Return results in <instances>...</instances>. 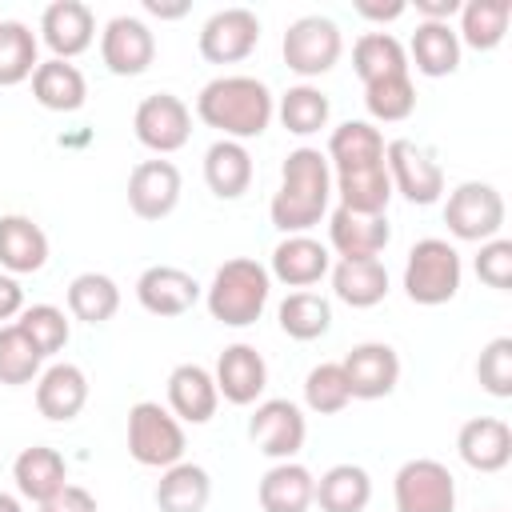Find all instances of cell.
<instances>
[{
  "instance_id": "6da1fadb",
  "label": "cell",
  "mask_w": 512,
  "mask_h": 512,
  "mask_svg": "<svg viewBox=\"0 0 512 512\" xmlns=\"http://www.w3.org/2000/svg\"><path fill=\"white\" fill-rule=\"evenodd\" d=\"M332 168L320 148H292L280 168V188L272 192L268 216L284 236H300L328 216Z\"/></svg>"
},
{
  "instance_id": "7a4b0ae2",
  "label": "cell",
  "mask_w": 512,
  "mask_h": 512,
  "mask_svg": "<svg viewBox=\"0 0 512 512\" xmlns=\"http://www.w3.org/2000/svg\"><path fill=\"white\" fill-rule=\"evenodd\" d=\"M196 116L220 132V140H252L276 116V96L256 76H216L196 96Z\"/></svg>"
},
{
  "instance_id": "3957f363",
  "label": "cell",
  "mask_w": 512,
  "mask_h": 512,
  "mask_svg": "<svg viewBox=\"0 0 512 512\" xmlns=\"http://www.w3.org/2000/svg\"><path fill=\"white\" fill-rule=\"evenodd\" d=\"M272 296V276L260 260L236 256L224 260L212 276V284L204 288V304L212 312V320L228 324V328H248L260 320L264 304Z\"/></svg>"
},
{
  "instance_id": "277c9868",
  "label": "cell",
  "mask_w": 512,
  "mask_h": 512,
  "mask_svg": "<svg viewBox=\"0 0 512 512\" xmlns=\"http://www.w3.org/2000/svg\"><path fill=\"white\" fill-rule=\"evenodd\" d=\"M460 276H464L460 252L448 240L424 236V240H416L408 248V260H404V292H408L412 304H424V308L448 304L460 292Z\"/></svg>"
},
{
  "instance_id": "5b68a950",
  "label": "cell",
  "mask_w": 512,
  "mask_h": 512,
  "mask_svg": "<svg viewBox=\"0 0 512 512\" xmlns=\"http://www.w3.org/2000/svg\"><path fill=\"white\" fill-rule=\"evenodd\" d=\"M128 452L144 468H172L184 460V428L156 400H140L128 408Z\"/></svg>"
},
{
  "instance_id": "8992f818",
  "label": "cell",
  "mask_w": 512,
  "mask_h": 512,
  "mask_svg": "<svg viewBox=\"0 0 512 512\" xmlns=\"http://www.w3.org/2000/svg\"><path fill=\"white\" fill-rule=\"evenodd\" d=\"M444 224L456 240L484 244V240L500 236V228H504V196L484 180H464L448 192Z\"/></svg>"
},
{
  "instance_id": "52a82bcc",
  "label": "cell",
  "mask_w": 512,
  "mask_h": 512,
  "mask_svg": "<svg viewBox=\"0 0 512 512\" xmlns=\"http://www.w3.org/2000/svg\"><path fill=\"white\" fill-rule=\"evenodd\" d=\"M280 52L296 76L312 80V76H324L336 68V60L344 52V36H340L336 20H328V16H300L288 24Z\"/></svg>"
},
{
  "instance_id": "ba28073f",
  "label": "cell",
  "mask_w": 512,
  "mask_h": 512,
  "mask_svg": "<svg viewBox=\"0 0 512 512\" xmlns=\"http://www.w3.org/2000/svg\"><path fill=\"white\" fill-rule=\"evenodd\" d=\"M392 500L396 512H456V480L440 460L416 456L396 468Z\"/></svg>"
},
{
  "instance_id": "9c48e42d",
  "label": "cell",
  "mask_w": 512,
  "mask_h": 512,
  "mask_svg": "<svg viewBox=\"0 0 512 512\" xmlns=\"http://www.w3.org/2000/svg\"><path fill=\"white\" fill-rule=\"evenodd\" d=\"M384 168H388L392 192H400L408 204H436L444 192L440 160L416 140H388L384 144Z\"/></svg>"
},
{
  "instance_id": "30bf717a",
  "label": "cell",
  "mask_w": 512,
  "mask_h": 512,
  "mask_svg": "<svg viewBox=\"0 0 512 512\" xmlns=\"http://www.w3.org/2000/svg\"><path fill=\"white\" fill-rule=\"evenodd\" d=\"M132 132L136 140L156 152V156H168V152H180L192 136V112L180 96L172 92H152L136 104L132 112Z\"/></svg>"
},
{
  "instance_id": "8fae6325",
  "label": "cell",
  "mask_w": 512,
  "mask_h": 512,
  "mask_svg": "<svg viewBox=\"0 0 512 512\" xmlns=\"http://www.w3.org/2000/svg\"><path fill=\"white\" fill-rule=\"evenodd\" d=\"M304 436H308V420L292 400H260L256 412L248 416V440L256 444V452H264L276 464L292 460L304 448Z\"/></svg>"
},
{
  "instance_id": "7c38bea8",
  "label": "cell",
  "mask_w": 512,
  "mask_h": 512,
  "mask_svg": "<svg viewBox=\"0 0 512 512\" xmlns=\"http://www.w3.org/2000/svg\"><path fill=\"white\" fill-rule=\"evenodd\" d=\"M260 44V16L252 8H220L200 28V56L208 64H236Z\"/></svg>"
},
{
  "instance_id": "4fadbf2b",
  "label": "cell",
  "mask_w": 512,
  "mask_h": 512,
  "mask_svg": "<svg viewBox=\"0 0 512 512\" xmlns=\"http://www.w3.org/2000/svg\"><path fill=\"white\" fill-rule=\"evenodd\" d=\"M100 60L112 76H140L156 60V36L140 16H112L100 32Z\"/></svg>"
},
{
  "instance_id": "5bb4252c",
  "label": "cell",
  "mask_w": 512,
  "mask_h": 512,
  "mask_svg": "<svg viewBox=\"0 0 512 512\" xmlns=\"http://www.w3.org/2000/svg\"><path fill=\"white\" fill-rule=\"evenodd\" d=\"M344 380H348V392L352 400H384L392 396V388L400 384V356L392 344L384 340H368V344H356L344 360Z\"/></svg>"
},
{
  "instance_id": "9a60e30c",
  "label": "cell",
  "mask_w": 512,
  "mask_h": 512,
  "mask_svg": "<svg viewBox=\"0 0 512 512\" xmlns=\"http://www.w3.org/2000/svg\"><path fill=\"white\" fill-rule=\"evenodd\" d=\"M40 40L56 60H72L92 48L96 40V16L84 0H52L40 16Z\"/></svg>"
},
{
  "instance_id": "2e32d148",
  "label": "cell",
  "mask_w": 512,
  "mask_h": 512,
  "mask_svg": "<svg viewBox=\"0 0 512 512\" xmlns=\"http://www.w3.org/2000/svg\"><path fill=\"white\" fill-rule=\"evenodd\" d=\"M136 300L144 312L172 320V316L192 312V304L200 300V284L192 280V272H184L176 264H152L136 280Z\"/></svg>"
},
{
  "instance_id": "e0dca14e",
  "label": "cell",
  "mask_w": 512,
  "mask_h": 512,
  "mask_svg": "<svg viewBox=\"0 0 512 512\" xmlns=\"http://www.w3.org/2000/svg\"><path fill=\"white\" fill-rule=\"evenodd\" d=\"M180 204V168L172 160H140L128 176V208L140 220H164Z\"/></svg>"
},
{
  "instance_id": "ac0fdd59",
  "label": "cell",
  "mask_w": 512,
  "mask_h": 512,
  "mask_svg": "<svg viewBox=\"0 0 512 512\" xmlns=\"http://www.w3.org/2000/svg\"><path fill=\"white\" fill-rule=\"evenodd\" d=\"M212 380H216V392H220L228 404L248 408V404H256V400L264 396V388H268V364H264V356H260L252 344H228V348L220 352V360H216Z\"/></svg>"
},
{
  "instance_id": "d6986e66",
  "label": "cell",
  "mask_w": 512,
  "mask_h": 512,
  "mask_svg": "<svg viewBox=\"0 0 512 512\" xmlns=\"http://www.w3.org/2000/svg\"><path fill=\"white\" fill-rule=\"evenodd\" d=\"M388 240H392L388 212L384 216H364V212L336 208L328 216V244L340 252V260H380Z\"/></svg>"
},
{
  "instance_id": "ffe728a7",
  "label": "cell",
  "mask_w": 512,
  "mask_h": 512,
  "mask_svg": "<svg viewBox=\"0 0 512 512\" xmlns=\"http://www.w3.org/2000/svg\"><path fill=\"white\" fill-rule=\"evenodd\" d=\"M456 452L472 472H500L512 460V428L500 416H472L456 432Z\"/></svg>"
},
{
  "instance_id": "44dd1931",
  "label": "cell",
  "mask_w": 512,
  "mask_h": 512,
  "mask_svg": "<svg viewBox=\"0 0 512 512\" xmlns=\"http://www.w3.org/2000/svg\"><path fill=\"white\" fill-rule=\"evenodd\" d=\"M332 272V252L320 244V240H312L308 232H300V236H284L276 248H272V268H268V276H276L280 284H288V288H312V284H320L324 276Z\"/></svg>"
},
{
  "instance_id": "7402d4cb",
  "label": "cell",
  "mask_w": 512,
  "mask_h": 512,
  "mask_svg": "<svg viewBox=\"0 0 512 512\" xmlns=\"http://www.w3.org/2000/svg\"><path fill=\"white\" fill-rule=\"evenodd\" d=\"M84 404H88V376L76 364L60 360L36 376V412L44 420L68 424L84 412Z\"/></svg>"
},
{
  "instance_id": "603a6c76",
  "label": "cell",
  "mask_w": 512,
  "mask_h": 512,
  "mask_svg": "<svg viewBox=\"0 0 512 512\" xmlns=\"http://www.w3.org/2000/svg\"><path fill=\"white\" fill-rule=\"evenodd\" d=\"M220 392L208 368L200 364H176L168 372V412L180 424H208L216 416Z\"/></svg>"
},
{
  "instance_id": "cb8c5ba5",
  "label": "cell",
  "mask_w": 512,
  "mask_h": 512,
  "mask_svg": "<svg viewBox=\"0 0 512 512\" xmlns=\"http://www.w3.org/2000/svg\"><path fill=\"white\" fill-rule=\"evenodd\" d=\"M48 264V236L32 216H0V268L8 276H28Z\"/></svg>"
},
{
  "instance_id": "d4e9b609",
  "label": "cell",
  "mask_w": 512,
  "mask_h": 512,
  "mask_svg": "<svg viewBox=\"0 0 512 512\" xmlns=\"http://www.w3.org/2000/svg\"><path fill=\"white\" fill-rule=\"evenodd\" d=\"M12 480H16V492L32 504H44L52 500L64 484H68V464L56 448L48 444H32L24 448L16 460H12Z\"/></svg>"
},
{
  "instance_id": "484cf974",
  "label": "cell",
  "mask_w": 512,
  "mask_h": 512,
  "mask_svg": "<svg viewBox=\"0 0 512 512\" xmlns=\"http://www.w3.org/2000/svg\"><path fill=\"white\" fill-rule=\"evenodd\" d=\"M312 496H316V476L296 460L272 464L256 488V500L264 512H308Z\"/></svg>"
},
{
  "instance_id": "4316f807",
  "label": "cell",
  "mask_w": 512,
  "mask_h": 512,
  "mask_svg": "<svg viewBox=\"0 0 512 512\" xmlns=\"http://www.w3.org/2000/svg\"><path fill=\"white\" fill-rule=\"evenodd\" d=\"M332 192L340 196V208H348V212L384 216L388 212V200H392V180H388V168L380 160V164L332 172Z\"/></svg>"
},
{
  "instance_id": "83f0119b",
  "label": "cell",
  "mask_w": 512,
  "mask_h": 512,
  "mask_svg": "<svg viewBox=\"0 0 512 512\" xmlns=\"http://www.w3.org/2000/svg\"><path fill=\"white\" fill-rule=\"evenodd\" d=\"M404 52L412 56L416 72H420V76H432V80L452 76V72L460 68V36H456V28H452V24L420 20Z\"/></svg>"
},
{
  "instance_id": "f1b7e54d",
  "label": "cell",
  "mask_w": 512,
  "mask_h": 512,
  "mask_svg": "<svg viewBox=\"0 0 512 512\" xmlns=\"http://www.w3.org/2000/svg\"><path fill=\"white\" fill-rule=\"evenodd\" d=\"M32 96L48 112H76L88 100V80L72 60H40L32 72Z\"/></svg>"
},
{
  "instance_id": "f546056e",
  "label": "cell",
  "mask_w": 512,
  "mask_h": 512,
  "mask_svg": "<svg viewBox=\"0 0 512 512\" xmlns=\"http://www.w3.org/2000/svg\"><path fill=\"white\" fill-rule=\"evenodd\" d=\"M204 184L220 200H240L252 184V156L240 140H216L204 152Z\"/></svg>"
},
{
  "instance_id": "4dcf8cb0",
  "label": "cell",
  "mask_w": 512,
  "mask_h": 512,
  "mask_svg": "<svg viewBox=\"0 0 512 512\" xmlns=\"http://www.w3.org/2000/svg\"><path fill=\"white\" fill-rule=\"evenodd\" d=\"M208 500H212V480L192 460L164 468L156 480V508L160 512H204Z\"/></svg>"
},
{
  "instance_id": "1f68e13d",
  "label": "cell",
  "mask_w": 512,
  "mask_h": 512,
  "mask_svg": "<svg viewBox=\"0 0 512 512\" xmlns=\"http://www.w3.org/2000/svg\"><path fill=\"white\" fill-rule=\"evenodd\" d=\"M324 156H328V168H332V172L380 164V160H384V136H380V128L368 124V120H344L340 128H332Z\"/></svg>"
},
{
  "instance_id": "d6a6232c",
  "label": "cell",
  "mask_w": 512,
  "mask_h": 512,
  "mask_svg": "<svg viewBox=\"0 0 512 512\" xmlns=\"http://www.w3.org/2000/svg\"><path fill=\"white\" fill-rule=\"evenodd\" d=\"M508 20H512V0H464L460 4V48H476V52H492L504 44L508 36Z\"/></svg>"
},
{
  "instance_id": "836d02e7",
  "label": "cell",
  "mask_w": 512,
  "mask_h": 512,
  "mask_svg": "<svg viewBox=\"0 0 512 512\" xmlns=\"http://www.w3.org/2000/svg\"><path fill=\"white\" fill-rule=\"evenodd\" d=\"M332 292L348 308H372L388 296V268L380 260H336Z\"/></svg>"
},
{
  "instance_id": "e575fe53",
  "label": "cell",
  "mask_w": 512,
  "mask_h": 512,
  "mask_svg": "<svg viewBox=\"0 0 512 512\" xmlns=\"http://www.w3.org/2000/svg\"><path fill=\"white\" fill-rule=\"evenodd\" d=\"M368 500H372V476L360 464H332L316 480V496H312L320 512H364Z\"/></svg>"
},
{
  "instance_id": "d590c367",
  "label": "cell",
  "mask_w": 512,
  "mask_h": 512,
  "mask_svg": "<svg viewBox=\"0 0 512 512\" xmlns=\"http://www.w3.org/2000/svg\"><path fill=\"white\" fill-rule=\"evenodd\" d=\"M352 68H356L360 84H376L384 76L408 72V52L392 32H364L352 44Z\"/></svg>"
},
{
  "instance_id": "8d00e7d4",
  "label": "cell",
  "mask_w": 512,
  "mask_h": 512,
  "mask_svg": "<svg viewBox=\"0 0 512 512\" xmlns=\"http://www.w3.org/2000/svg\"><path fill=\"white\" fill-rule=\"evenodd\" d=\"M68 312L84 324H108L120 312V288L104 272H80L68 284Z\"/></svg>"
},
{
  "instance_id": "74e56055",
  "label": "cell",
  "mask_w": 512,
  "mask_h": 512,
  "mask_svg": "<svg viewBox=\"0 0 512 512\" xmlns=\"http://www.w3.org/2000/svg\"><path fill=\"white\" fill-rule=\"evenodd\" d=\"M40 68V40L24 20H0V88L24 84Z\"/></svg>"
},
{
  "instance_id": "f35d334b",
  "label": "cell",
  "mask_w": 512,
  "mask_h": 512,
  "mask_svg": "<svg viewBox=\"0 0 512 512\" xmlns=\"http://www.w3.org/2000/svg\"><path fill=\"white\" fill-rule=\"evenodd\" d=\"M276 320H280V332L292 340H320L332 328V304L316 292H292L280 300Z\"/></svg>"
},
{
  "instance_id": "ab89813d",
  "label": "cell",
  "mask_w": 512,
  "mask_h": 512,
  "mask_svg": "<svg viewBox=\"0 0 512 512\" xmlns=\"http://www.w3.org/2000/svg\"><path fill=\"white\" fill-rule=\"evenodd\" d=\"M276 116H280V124H284L292 136H312V132H320V128L328 124L332 104H328V96H324L320 88L296 84V88H288V92L280 96Z\"/></svg>"
},
{
  "instance_id": "60d3db41",
  "label": "cell",
  "mask_w": 512,
  "mask_h": 512,
  "mask_svg": "<svg viewBox=\"0 0 512 512\" xmlns=\"http://www.w3.org/2000/svg\"><path fill=\"white\" fill-rule=\"evenodd\" d=\"M364 108L372 120H384V124H400L416 112V88H412V76L400 72V76H384L376 84H364Z\"/></svg>"
},
{
  "instance_id": "b9f144b4",
  "label": "cell",
  "mask_w": 512,
  "mask_h": 512,
  "mask_svg": "<svg viewBox=\"0 0 512 512\" xmlns=\"http://www.w3.org/2000/svg\"><path fill=\"white\" fill-rule=\"evenodd\" d=\"M16 328L32 340V348H36L44 360L56 356V352H64V344H68V336H72L68 316H64L56 304H32V308H24L20 320H16Z\"/></svg>"
},
{
  "instance_id": "7bdbcfd3",
  "label": "cell",
  "mask_w": 512,
  "mask_h": 512,
  "mask_svg": "<svg viewBox=\"0 0 512 512\" xmlns=\"http://www.w3.org/2000/svg\"><path fill=\"white\" fill-rule=\"evenodd\" d=\"M40 364H44V356L32 348V340L16 324H4L0 328V384H8V388L32 384L40 376Z\"/></svg>"
},
{
  "instance_id": "ee69618b",
  "label": "cell",
  "mask_w": 512,
  "mask_h": 512,
  "mask_svg": "<svg viewBox=\"0 0 512 512\" xmlns=\"http://www.w3.org/2000/svg\"><path fill=\"white\" fill-rule=\"evenodd\" d=\"M304 404L316 412V416H336L352 404V392H348V380H344V368L340 364H316L308 376H304Z\"/></svg>"
},
{
  "instance_id": "f6af8a7d",
  "label": "cell",
  "mask_w": 512,
  "mask_h": 512,
  "mask_svg": "<svg viewBox=\"0 0 512 512\" xmlns=\"http://www.w3.org/2000/svg\"><path fill=\"white\" fill-rule=\"evenodd\" d=\"M476 380L496 400H508L512 396V336H496V340H488L480 348Z\"/></svg>"
},
{
  "instance_id": "bcb514c9",
  "label": "cell",
  "mask_w": 512,
  "mask_h": 512,
  "mask_svg": "<svg viewBox=\"0 0 512 512\" xmlns=\"http://www.w3.org/2000/svg\"><path fill=\"white\" fill-rule=\"evenodd\" d=\"M476 276L496 288V292H508L512 288V240L504 236H492L480 244V256H476Z\"/></svg>"
},
{
  "instance_id": "7dc6e473",
  "label": "cell",
  "mask_w": 512,
  "mask_h": 512,
  "mask_svg": "<svg viewBox=\"0 0 512 512\" xmlns=\"http://www.w3.org/2000/svg\"><path fill=\"white\" fill-rule=\"evenodd\" d=\"M40 512H96V496L80 484H64L52 500L40 504Z\"/></svg>"
},
{
  "instance_id": "c3c4849f",
  "label": "cell",
  "mask_w": 512,
  "mask_h": 512,
  "mask_svg": "<svg viewBox=\"0 0 512 512\" xmlns=\"http://www.w3.org/2000/svg\"><path fill=\"white\" fill-rule=\"evenodd\" d=\"M356 8V16H364V20H396V16H404L408 12V4L404 0H388V4H380V0H356L352 4Z\"/></svg>"
},
{
  "instance_id": "681fc988",
  "label": "cell",
  "mask_w": 512,
  "mask_h": 512,
  "mask_svg": "<svg viewBox=\"0 0 512 512\" xmlns=\"http://www.w3.org/2000/svg\"><path fill=\"white\" fill-rule=\"evenodd\" d=\"M24 312V288L16 284V276H0V320H12Z\"/></svg>"
},
{
  "instance_id": "f907efd6",
  "label": "cell",
  "mask_w": 512,
  "mask_h": 512,
  "mask_svg": "<svg viewBox=\"0 0 512 512\" xmlns=\"http://www.w3.org/2000/svg\"><path fill=\"white\" fill-rule=\"evenodd\" d=\"M460 4H464V0H416V12H420L424 20L448 24L452 16H460Z\"/></svg>"
},
{
  "instance_id": "816d5d0a",
  "label": "cell",
  "mask_w": 512,
  "mask_h": 512,
  "mask_svg": "<svg viewBox=\"0 0 512 512\" xmlns=\"http://www.w3.org/2000/svg\"><path fill=\"white\" fill-rule=\"evenodd\" d=\"M144 12L148 16H160V20H180L188 12V0H176V4H164V0H144Z\"/></svg>"
},
{
  "instance_id": "f5cc1de1",
  "label": "cell",
  "mask_w": 512,
  "mask_h": 512,
  "mask_svg": "<svg viewBox=\"0 0 512 512\" xmlns=\"http://www.w3.org/2000/svg\"><path fill=\"white\" fill-rule=\"evenodd\" d=\"M0 512H24V508H20V496H12V492H0Z\"/></svg>"
}]
</instances>
